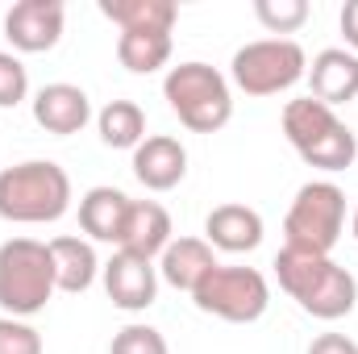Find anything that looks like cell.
<instances>
[{
  "label": "cell",
  "mask_w": 358,
  "mask_h": 354,
  "mask_svg": "<svg viewBox=\"0 0 358 354\" xmlns=\"http://www.w3.org/2000/svg\"><path fill=\"white\" fill-rule=\"evenodd\" d=\"M275 275L279 288L317 321H342L350 317L358 304V279L342 263H334L329 255H313V250H292L283 246L275 255Z\"/></svg>",
  "instance_id": "obj_1"
},
{
  "label": "cell",
  "mask_w": 358,
  "mask_h": 354,
  "mask_svg": "<svg viewBox=\"0 0 358 354\" xmlns=\"http://www.w3.org/2000/svg\"><path fill=\"white\" fill-rule=\"evenodd\" d=\"M71 208V176L50 159H25L0 171V221L50 225Z\"/></svg>",
  "instance_id": "obj_2"
},
{
  "label": "cell",
  "mask_w": 358,
  "mask_h": 354,
  "mask_svg": "<svg viewBox=\"0 0 358 354\" xmlns=\"http://www.w3.org/2000/svg\"><path fill=\"white\" fill-rule=\"evenodd\" d=\"M163 100L192 134H217L234 117V84L200 59L179 63L163 76Z\"/></svg>",
  "instance_id": "obj_3"
},
{
  "label": "cell",
  "mask_w": 358,
  "mask_h": 354,
  "mask_svg": "<svg viewBox=\"0 0 358 354\" xmlns=\"http://www.w3.org/2000/svg\"><path fill=\"white\" fill-rule=\"evenodd\" d=\"M55 292H59V283H55L50 242H38V238L0 242V309H4V317L29 321L50 304Z\"/></svg>",
  "instance_id": "obj_4"
},
{
  "label": "cell",
  "mask_w": 358,
  "mask_h": 354,
  "mask_svg": "<svg viewBox=\"0 0 358 354\" xmlns=\"http://www.w3.org/2000/svg\"><path fill=\"white\" fill-rule=\"evenodd\" d=\"M342 229H346V192L334 179H308L283 217V238H287L283 246L329 255Z\"/></svg>",
  "instance_id": "obj_5"
},
{
  "label": "cell",
  "mask_w": 358,
  "mask_h": 354,
  "mask_svg": "<svg viewBox=\"0 0 358 354\" xmlns=\"http://www.w3.org/2000/svg\"><path fill=\"white\" fill-rule=\"evenodd\" d=\"M308 76V55L292 38L246 42L229 63V84L246 96H279Z\"/></svg>",
  "instance_id": "obj_6"
},
{
  "label": "cell",
  "mask_w": 358,
  "mask_h": 354,
  "mask_svg": "<svg viewBox=\"0 0 358 354\" xmlns=\"http://www.w3.org/2000/svg\"><path fill=\"white\" fill-rule=\"evenodd\" d=\"M192 304L208 317H221L229 325H250L259 321L271 309V283L263 271L255 267H213L196 292H192Z\"/></svg>",
  "instance_id": "obj_7"
},
{
  "label": "cell",
  "mask_w": 358,
  "mask_h": 354,
  "mask_svg": "<svg viewBox=\"0 0 358 354\" xmlns=\"http://www.w3.org/2000/svg\"><path fill=\"white\" fill-rule=\"evenodd\" d=\"M67 25L63 0H21L4 13V38L17 55H46L59 46Z\"/></svg>",
  "instance_id": "obj_8"
},
{
  "label": "cell",
  "mask_w": 358,
  "mask_h": 354,
  "mask_svg": "<svg viewBox=\"0 0 358 354\" xmlns=\"http://www.w3.org/2000/svg\"><path fill=\"white\" fill-rule=\"evenodd\" d=\"M100 279H104L108 300L125 313H142L159 300V263L155 259L113 250V259L100 267Z\"/></svg>",
  "instance_id": "obj_9"
},
{
  "label": "cell",
  "mask_w": 358,
  "mask_h": 354,
  "mask_svg": "<svg viewBox=\"0 0 358 354\" xmlns=\"http://www.w3.org/2000/svg\"><path fill=\"white\" fill-rule=\"evenodd\" d=\"M263 234H267V225H263L259 208H250V204H234L229 200V204H217L204 217V242L213 250H225V255H250V250H259Z\"/></svg>",
  "instance_id": "obj_10"
},
{
  "label": "cell",
  "mask_w": 358,
  "mask_h": 354,
  "mask_svg": "<svg viewBox=\"0 0 358 354\" xmlns=\"http://www.w3.org/2000/svg\"><path fill=\"white\" fill-rule=\"evenodd\" d=\"M134 176L146 192H171L187 176V150L171 134H146V142L134 150Z\"/></svg>",
  "instance_id": "obj_11"
},
{
  "label": "cell",
  "mask_w": 358,
  "mask_h": 354,
  "mask_svg": "<svg viewBox=\"0 0 358 354\" xmlns=\"http://www.w3.org/2000/svg\"><path fill=\"white\" fill-rule=\"evenodd\" d=\"M34 121L46 134H55V138L80 134L92 121L88 92L80 84H46V88H38V96H34Z\"/></svg>",
  "instance_id": "obj_12"
},
{
  "label": "cell",
  "mask_w": 358,
  "mask_h": 354,
  "mask_svg": "<svg viewBox=\"0 0 358 354\" xmlns=\"http://www.w3.org/2000/svg\"><path fill=\"white\" fill-rule=\"evenodd\" d=\"M308 96L313 100H321V104H329V108H338V104H350L358 96V55L355 50H346V46H329V50H321L313 63H308Z\"/></svg>",
  "instance_id": "obj_13"
},
{
  "label": "cell",
  "mask_w": 358,
  "mask_h": 354,
  "mask_svg": "<svg viewBox=\"0 0 358 354\" xmlns=\"http://www.w3.org/2000/svg\"><path fill=\"white\" fill-rule=\"evenodd\" d=\"M129 196L121 187H88L80 196V229L88 234L92 242H108V246H121V229H125V217H129Z\"/></svg>",
  "instance_id": "obj_14"
},
{
  "label": "cell",
  "mask_w": 358,
  "mask_h": 354,
  "mask_svg": "<svg viewBox=\"0 0 358 354\" xmlns=\"http://www.w3.org/2000/svg\"><path fill=\"white\" fill-rule=\"evenodd\" d=\"M167 246H171V213L159 200H134L117 250H129V255H142V259H159Z\"/></svg>",
  "instance_id": "obj_15"
},
{
  "label": "cell",
  "mask_w": 358,
  "mask_h": 354,
  "mask_svg": "<svg viewBox=\"0 0 358 354\" xmlns=\"http://www.w3.org/2000/svg\"><path fill=\"white\" fill-rule=\"evenodd\" d=\"M279 125H283V138L292 142V150L304 155V150H313L325 134H334V129L342 125V117H338V108H329V104H321V100H313V96H300V100H287V104H283Z\"/></svg>",
  "instance_id": "obj_16"
},
{
  "label": "cell",
  "mask_w": 358,
  "mask_h": 354,
  "mask_svg": "<svg viewBox=\"0 0 358 354\" xmlns=\"http://www.w3.org/2000/svg\"><path fill=\"white\" fill-rule=\"evenodd\" d=\"M217 267V255L204 238H171V246L159 255V279H167L179 292H196V283Z\"/></svg>",
  "instance_id": "obj_17"
},
{
  "label": "cell",
  "mask_w": 358,
  "mask_h": 354,
  "mask_svg": "<svg viewBox=\"0 0 358 354\" xmlns=\"http://www.w3.org/2000/svg\"><path fill=\"white\" fill-rule=\"evenodd\" d=\"M50 259H55V283L67 296L88 292L96 283V275H100V259H96L88 238H71V234L50 238Z\"/></svg>",
  "instance_id": "obj_18"
},
{
  "label": "cell",
  "mask_w": 358,
  "mask_h": 354,
  "mask_svg": "<svg viewBox=\"0 0 358 354\" xmlns=\"http://www.w3.org/2000/svg\"><path fill=\"white\" fill-rule=\"evenodd\" d=\"M100 13L121 29V34H134V29H155V34H171L179 17L176 0H100Z\"/></svg>",
  "instance_id": "obj_19"
},
{
  "label": "cell",
  "mask_w": 358,
  "mask_h": 354,
  "mask_svg": "<svg viewBox=\"0 0 358 354\" xmlns=\"http://www.w3.org/2000/svg\"><path fill=\"white\" fill-rule=\"evenodd\" d=\"M96 134L108 150H138L146 142V113L134 100H108L96 113Z\"/></svg>",
  "instance_id": "obj_20"
},
{
  "label": "cell",
  "mask_w": 358,
  "mask_h": 354,
  "mask_svg": "<svg viewBox=\"0 0 358 354\" xmlns=\"http://www.w3.org/2000/svg\"><path fill=\"white\" fill-rule=\"evenodd\" d=\"M117 59L129 76H155L171 63V34H155V29L117 34Z\"/></svg>",
  "instance_id": "obj_21"
},
{
  "label": "cell",
  "mask_w": 358,
  "mask_h": 354,
  "mask_svg": "<svg viewBox=\"0 0 358 354\" xmlns=\"http://www.w3.org/2000/svg\"><path fill=\"white\" fill-rule=\"evenodd\" d=\"M308 0H255V17L267 34H296L308 21Z\"/></svg>",
  "instance_id": "obj_22"
},
{
  "label": "cell",
  "mask_w": 358,
  "mask_h": 354,
  "mask_svg": "<svg viewBox=\"0 0 358 354\" xmlns=\"http://www.w3.org/2000/svg\"><path fill=\"white\" fill-rule=\"evenodd\" d=\"M108 354H171L167 338L155 330V325H142V321H129L125 330L113 334Z\"/></svg>",
  "instance_id": "obj_23"
},
{
  "label": "cell",
  "mask_w": 358,
  "mask_h": 354,
  "mask_svg": "<svg viewBox=\"0 0 358 354\" xmlns=\"http://www.w3.org/2000/svg\"><path fill=\"white\" fill-rule=\"evenodd\" d=\"M29 96V71L13 50H0V108H17Z\"/></svg>",
  "instance_id": "obj_24"
},
{
  "label": "cell",
  "mask_w": 358,
  "mask_h": 354,
  "mask_svg": "<svg viewBox=\"0 0 358 354\" xmlns=\"http://www.w3.org/2000/svg\"><path fill=\"white\" fill-rule=\"evenodd\" d=\"M0 354H42V334L21 317H0Z\"/></svg>",
  "instance_id": "obj_25"
},
{
  "label": "cell",
  "mask_w": 358,
  "mask_h": 354,
  "mask_svg": "<svg viewBox=\"0 0 358 354\" xmlns=\"http://www.w3.org/2000/svg\"><path fill=\"white\" fill-rule=\"evenodd\" d=\"M308 354H358V342L346 334H321V338H313Z\"/></svg>",
  "instance_id": "obj_26"
},
{
  "label": "cell",
  "mask_w": 358,
  "mask_h": 354,
  "mask_svg": "<svg viewBox=\"0 0 358 354\" xmlns=\"http://www.w3.org/2000/svg\"><path fill=\"white\" fill-rule=\"evenodd\" d=\"M342 38H346V50H355L358 55V0H346L342 4Z\"/></svg>",
  "instance_id": "obj_27"
},
{
  "label": "cell",
  "mask_w": 358,
  "mask_h": 354,
  "mask_svg": "<svg viewBox=\"0 0 358 354\" xmlns=\"http://www.w3.org/2000/svg\"><path fill=\"white\" fill-rule=\"evenodd\" d=\"M350 229H355V238H358V208H355V217H350Z\"/></svg>",
  "instance_id": "obj_28"
}]
</instances>
